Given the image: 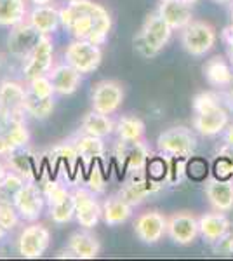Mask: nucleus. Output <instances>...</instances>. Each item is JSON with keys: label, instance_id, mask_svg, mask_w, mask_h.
Wrapping results in <instances>:
<instances>
[{"label": "nucleus", "instance_id": "nucleus-1", "mask_svg": "<svg viewBox=\"0 0 233 261\" xmlns=\"http://www.w3.org/2000/svg\"><path fill=\"white\" fill-rule=\"evenodd\" d=\"M59 19L75 39L91 40L96 45H103L112 30L110 12L94 0H70L59 9Z\"/></svg>", "mask_w": 233, "mask_h": 261}, {"label": "nucleus", "instance_id": "nucleus-2", "mask_svg": "<svg viewBox=\"0 0 233 261\" xmlns=\"http://www.w3.org/2000/svg\"><path fill=\"white\" fill-rule=\"evenodd\" d=\"M172 37V28L160 18L159 12H150L143 23L141 30L134 39L138 53L145 58L157 56L165 45L169 44Z\"/></svg>", "mask_w": 233, "mask_h": 261}, {"label": "nucleus", "instance_id": "nucleus-3", "mask_svg": "<svg viewBox=\"0 0 233 261\" xmlns=\"http://www.w3.org/2000/svg\"><path fill=\"white\" fill-rule=\"evenodd\" d=\"M218 40L214 27L205 21H192L181 30V45L190 56L200 58L211 53Z\"/></svg>", "mask_w": 233, "mask_h": 261}, {"label": "nucleus", "instance_id": "nucleus-4", "mask_svg": "<svg viewBox=\"0 0 233 261\" xmlns=\"http://www.w3.org/2000/svg\"><path fill=\"white\" fill-rule=\"evenodd\" d=\"M157 146L162 153L169 155V157L188 159L197 150V138L188 127L176 125V127H169L159 134Z\"/></svg>", "mask_w": 233, "mask_h": 261}, {"label": "nucleus", "instance_id": "nucleus-5", "mask_svg": "<svg viewBox=\"0 0 233 261\" xmlns=\"http://www.w3.org/2000/svg\"><path fill=\"white\" fill-rule=\"evenodd\" d=\"M65 60L82 75L92 73L103 61V50L101 45L92 44L91 40L75 39L65 50Z\"/></svg>", "mask_w": 233, "mask_h": 261}, {"label": "nucleus", "instance_id": "nucleus-6", "mask_svg": "<svg viewBox=\"0 0 233 261\" xmlns=\"http://www.w3.org/2000/svg\"><path fill=\"white\" fill-rule=\"evenodd\" d=\"M54 66V44L50 35H40L33 49L24 58L23 75L24 81H32L35 77L47 75L50 68Z\"/></svg>", "mask_w": 233, "mask_h": 261}, {"label": "nucleus", "instance_id": "nucleus-7", "mask_svg": "<svg viewBox=\"0 0 233 261\" xmlns=\"http://www.w3.org/2000/svg\"><path fill=\"white\" fill-rule=\"evenodd\" d=\"M50 246V230L42 223L32 221L21 230L18 237V252L27 259H37L47 252Z\"/></svg>", "mask_w": 233, "mask_h": 261}, {"label": "nucleus", "instance_id": "nucleus-8", "mask_svg": "<svg viewBox=\"0 0 233 261\" xmlns=\"http://www.w3.org/2000/svg\"><path fill=\"white\" fill-rule=\"evenodd\" d=\"M125 98L124 86L112 79L99 81L92 89L91 94V105L92 110L105 113V115H113L118 108L122 107Z\"/></svg>", "mask_w": 233, "mask_h": 261}, {"label": "nucleus", "instance_id": "nucleus-9", "mask_svg": "<svg viewBox=\"0 0 233 261\" xmlns=\"http://www.w3.org/2000/svg\"><path fill=\"white\" fill-rule=\"evenodd\" d=\"M12 204H14L21 220L32 223V221L39 220L42 211H44L45 197H44V192H42L37 185L24 183L23 187L14 193Z\"/></svg>", "mask_w": 233, "mask_h": 261}, {"label": "nucleus", "instance_id": "nucleus-10", "mask_svg": "<svg viewBox=\"0 0 233 261\" xmlns=\"http://www.w3.org/2000/svg\"><path fill=\"white\" fill-rule=\"evenodd\" d=\"M71 195L75 200V218L79 225L86 230L94 228L103 218V205L96 200L94 192L89 188H77Z\"/></svg>", "mask_w": 233, "mask_h": 261}, {"label": "nucleus", "instance_id": "nucleus-11", "mask_svg": "<svg viewBox=\"0 0 233 261\" xmlns=\"http://www.w3.org/2000/svg\"><path fill=\"white\" fill-rule=\"evenodd\" d=\"M167 235L177 246H190L200 235L198 218L188 211L174 213L171 218H167Z\"/></svg>", "mask_w": 233, "mask_h": 261}, {"label": "nucleus", "instance_id": "nucleus-12", "mask_svg": "<svg viewBox=\"0 0 233 261\" xmlns=\"http://www.w3.org/2000/svg\"><path fill=\"white\" fill-rule=\"evenodd\" d=\"M134 233L143 244L153 246L167 235V216L160 211H146L134 221Z\"/></svg>", "mask_w": 233, "mask_h": 261}, {"label": "nucleus", "instance_id": "nucleus-13", "mask_svg": "<svg viewBox=\"0 0 233 261\" xmlns=\"http://www.w3.org/2000/svg\"><path fill=\"white\" fill-rule=\"evenodd\" d=\"M115 157L120 167H124L125 171L134 172V171H143L150 159V150L143 143L139 141H122L117 145L115 148Z\"/></svg>", "mask_w": 233, "mask_h": 261}, {"label": "nucleus", "instance_id": "nucleus-14", "mask_svg": "<svg viewBox=\"0 0 233 261\" xmlns=\"http://www.w3.org/2000/svg\"><path fill=\"white\" fill-rule=\"evenodd\" d=\"M157 12L172 28V32H181L193 21L192 4L185 2V0H164Z\"/></svg>", "mask_w": 233, "mask_h": 261}, {"label": "nucleus", "instance_id": "nucleus-15", "mask_svg": "<svg viewBox=\"0 0 233 261\" xmlns=\"http://www.w3.org/2000/svg\"><path fill=\"white\" fill-rule=\"evenodd\" d=\"M228 112L224 110L221 105L211 108V110L195 113L193 117V129L200 133L202 136H216V134L223 133L228 127Z\"/></svg>", "mask_w": 233, "mask_h": 261}, {"label": "nucleus", "instance_id": "nucleus-16", "mask_svg": "<svg viewBox=\"0 0 233 261\" xmlns=\"http://www.w3.org/2000/svg\"><path fill=\"white\" fill-rule=\"evenodd\" d=\"M49 79L53 82V87L56 94L70 96L79 89L80 81H82V73L77 71L68 63H61V65H54L49 71Z\"/></svg>", "mask_w": 233, "mask_h": 261}, {"label": "nucleus", "instance_id": "nucleus-17", "mask_svg": "<svg viewBox=\"0 0 233 261\" xmlns=\"http://www.w3.org/2000/svg\"><path fill=\"white\" fill-rule=\"evenodd\" d=\"M205 197L214 211L228 213L233 209V181L231 179H209L205 185Z\"/></svg>", "mask_w": 233, "mask_h": 261}, {"label": "nucleus", "instance_id": "nucleus-18", "mask_svg": "<svg viewBox=\"0 0 233 261\" xmlns=\"http://www.w3.org/2000/svg\"><path fill=\"white\" fill-rule=\"evenodd\" d=\"M39 39H40V33L28 21H23V23L12 27V32L9 35V50L14 56L27 58L28 53L33 49V45L37 44Z\"/></svg>", "mask_w": 233, "mask_h": 261}, {"label": "nucleus", "instance_id": "nucleus-19", "mask_svg": "<svg viewBox=\"0 0 233 261\" xmlns=\"http://www.w3.org/2000/svg\"><path fill=\"white\" fill-rule=\"evenodd\" d=\"M27 21L35 28L40 35H50L58 30L59 23V9L53 6V4H44V6H35L32 11H28Z\"/></svg>", "mask_w": 233, "mask_h": 261}, {"label": "nucleus", "instance_id": "nucleus-20", "mask_svg": "<svg viewBox=\"0 0 233 261\" xmlns=\"http://www.w3.org/2000/svg\"><path fill=\"white\" fill-rule=\"evenodd\" d=\"M230 226H231L230 220L221 211L205 213L198 218V230H200L202 239L207 244H214L219 237H223L230 230Z\"/></svg>", "mask_w": 233, "mask_h": 261}, {"label": "nucleus", "instance_id": "nucleus-21", "mask_svg": "<svg viewBox=\"0 0 233 261\" xmlns=\"http://www.w3.org/2000/svg\"><path fill=\"white\" fill-rule=\"evenodd\" d=\"M131 174H133V178L127 181L124 185V188L120 190V197L125 199L129 204H133V205L141 204V202L146 199L148 193L159 190V185L148 181L145 176L141 174V171H134V172H131Z\"/></svg>", "mask_w": 233, "mask_h": 261}, {"label": "nucleus", "instance_id": "nucleus-22", "mask_svg": "<svg viewBox=\"0 0 233 261\" xmlns=\"http://www.w3.org/2000/svg\"><path fill=\"white\" fill-rule=\"evenodd\" d=\"M202 71H204L205 81L213 87L223 89V87L233 86V68L221 56H214L211 60H207Z\"/></svg>", "mask_w": 233, "mask_h": 261}, {"label": "nucleus", "instance_id": "nucleus-23", "mask_svg": "<svg viewBox=\"0 0 233 261\" xmlns=\"http://www.w3.org/2000/svg\"><path fill=\"white\" fill-rule=\"evenodd\" d=\"M68 249L79 259H94L101 254V242L86 230L75 231L68 239Z\"/></svg>", "mask_w": 233, "mask_h": 261}, {"label": "nucleus", "instance_id": "nucleus-24", "mask_svg": "<svg viewBox=\"0 0 233 261\" xmlns=\"http://www.w3.org/2000/svg\"><path fill=\"white\" fill-rule=\"evenodd\" d=\"M27 98V87L18 81L0 82V108L7 112L24 113L23 103Z\"/></svg>", "mask_w": 233, "mask_h": 261}, {"label": "nucleus", "instance_id": "nucleus-25", "mask_svg": "<svg viewBox=\"0 0 233 261\" xmlns=\"http://www.w3.org/2000/svg\"><path fill=\"white\" fill-rule=\"evenodd\" d=\"M133 216V204H129L125 199L118 197H112L107 199L103 204V221L108 226H117L125 223Z\"/></svg>", "mask_w": 233, "mask_h": 261}, {"label": "nucleus", "instance_id": "nucleus-26", "mask_svg": "<svg viewBox=\"0 0 233 261\" xmlns=\"http://www.w3.org/2000/svg\"><path fill=\"white\" fill-rule=\"evenodd\" d=\"M80 127H82L84 134H91V136H97V138H107L115 130V122H113V119L110 115L91 110L84 115Z\"/></svg>", "mask_w": 233, "mask_h": 261}, {"label": "nucleus", "instance_id": "nucleus-27", "mask_svg": "<svg viewBox=\"0 0 233 261\" xmlns=\"http://www.w3.org/2000/svg\"><path fill=\"white\" fill-rule=\"evenodd\" d=\"M28 18L27 0H0V27L12 28Z\"/></svg>", "mask_w": 233, "mask_h": 261}, {"label": "nucleus", "instance_id": "nucleus-28", "mask_svg": "<svg viewBox=\"0 0 233 261\" xmlns=\"http://www.w3.org/2000/svg\"><path fill=\"white\" fill-rule=\"evenodd\" d=\"M73 145L75 150H77V155L80 159H84L87 164H94V161L103 159L105 151H107L103 138L91 136V134H84V136L77 138Z\"/></svg>", "mask_w": 233, "mask_h": 261}, {"label": "nucleus", "instance_id": "nucleus-29", "mask_svg": "<svg viewBox=\"0 0 233 261\" xmlns=\"http://www.w3.org/2000/svg\"><path fill=\"white\" fill-rule=\"evenodd\" d=\"M115 130L118 134V140L122 141H139L145 136V122L139 117L134 115H124L118 119L115 124Z\"/></svg>", "mask_w": 233, "mask_h": 261}, {"label": "nucleus", "instance_id": "nucleus-30", "mask_svg": "<svg viewBox=\"0 0 233 261\" xmlns=\"http://www.w3.org/2000/svg\"><path fill=\"white\" fill-rule=\"evenodd\" d=\"M23 112L40 120L47 119L54 112V98H37V96L30 94L27 91V98H24V103H23Z\"/></svg>", "mask_w": 233, "mask_h": 261}, {"label": "nucleus", "instance_id": "nucleus-31", "mask_svg": "<svg viewBox=\"0 0 233 261\" xmlns=\"http://www.w3.org/2000/svg\"><path fill=\"white\" fill-rule=\"evenodd\" d=\"M73 216H75V200L71 193L70 197H66L59 204L50 205V220L56 223V225H65V223L71 221Z\"/></svg>", "mask_w": 233, "mask_h": 261}, {"label": "nucleus", "instance_id": "nucleus-32", "mask_svg": "<svg viewBox=\"0 0 233 261\" xmlns=\"http://www.w3.org/2000/svg\"><path fill=\"white\" fill-rule=\"evenodd\" d=\"M24 185V178L21 174H18L16 171H7L6 178L0 183V200L12 202L14 193L19 190Z\"/></svg>", "mask_w": 233, "mask_h": 261}, {"label": "nucleus", "instance_id": "nucleus-33", "mask_svg": "<svg viewBox=\"0 0 233 261\" xmlns=\"http://www.w3.org/2000/svg\"><path fill=\"white\" fill-rule=\"evenodd\" d=\"M27 91L30 94L37 96V98H54V94H56L49 75H42V77H35L28 81Z\"/></svg>", "mask_w": 233, "mask_h": 261}, {"label": "nucleus", "instance_id": "nucleus-34", "mask_svg": "<svg viewBox=\"0 0 233 261\" xmlns=\"http://www.w3.org/2000/svg\"><path fill=\"white\" fill-rule=\"evenodd\" d=\"M44 197L45 200L49 202V207L54 204H59L61 200H65L66 197H70V192L66 187H63L61 183H58V181H47V183L44 185Z\"/></svg>", "mask_w": 233, "mask_h": 261}, {"label": "nucleus", "instance_id": "nucleus-35", "mask_svg": "<svg viewBox=\"0 0 233 261\" xmlns=\"http://www.w3.org/2000/svg\"><path fill=\"white\" fill-rule=\"evenodd\" d=\"M19 223V214L12 202L0 200V226L6 230L16 228Z\"/></svg>", "mask_w": 233, "mask_h": 261}, {"label": "nucleus", "instance_id": "nucleus-36", "mask_svg": "<svg viewBox=\"0 0 233 261\" xmlns=\"http://www.w3.org/2000/svg\"><path fill=\"white\" fill-rule=\"evenodd\" d=\"M213 251L218 256H233V231L228 230L223 237L213 244Z\"/></svg>", "mask_w": 233, "mask_h": 261}, {"label": "nucleus", "instance_id": "nucleus-37", "mask_svg": "<svg viewBox=\"0 0 233 261\" xmlns=\"http://www.w3.org/2000/svg\"><path fill=\"white\" fill-rule=\"evenodd\" d=\"M233 176V161L230 157H219L214 162V178L231 179Z\"/></svg>", "mask_w": 233, "mask_h": 261}, {"label": "nucleus", "instance_id": "nucleus-38", "mask_svg": "<svg viewBox=\"0 0 233 261\" xmlns=\"http://www.w3.org/2000/svg\"><path fill=\"white\" fill-rule=\"evenodd\" d=\"M23 119V113H16V112H7L0 108V136L4 133H7L11 127H14L16 124H19Z\"/></svg>", "mask_w": 233, "mask_h": 261}, {"label": "nucleus", "instance_id": "nucleus-39", "mask_svg": "<svg viewBox=\"0 0 233 261\" xmlns=\"http://www.w3.org/2000/svg\"><path fill=\"white\" fill-rule=\"evenodd\" d=\"M89 190L99 193L105 190V178H103V172L99 171V167L94 166L91 169V174H89Z\"/></svg>", "mask_w": 233, "mask_h": 261}, {"label": "nucleus", "instance_id": "nucleus-40", "mask_svg": "<svg viewBox=\"0 0 233 261\" xmlns=\"http://www.w3.org/2000/svg\"><path fill=\"white\" fill-rule=\"evenodd\" d=\"M195 164H198V159H195V161H192V162H190L188 169H193V166H195ZM205 171H207V164H205L204 161H202V162H200V169L193 171V172H192V174H190V176H193L195 179H202V178H204V176H205Z\"/></svg>", "mask_w": 233, "mask_h": 261}, {"label": "nucleus", "instance_id": "nucleus-41", "mask_svg": "<svg viewBox=\"0 0 233 261\" xmlns=\"http://www.w3.org/2000/svg\"><path fill=\"white\" fill-rule=\"evenodd\" d=\"M223 39L226 42L228 47H230V53H233V23L223 30Z\"/></svg>", "mask_w": 233, "mask_h": 261}, {"label": "nucleus", "instance_id": "nucleus-42", "mask_svg": "<svg viewBox=\"0 0 233 261\" xmlns=\"http://www.w3.org/2000/svg\"><path fill=\"white\" fill-rule=\"evenodd\" d=\"M224 140H226L228 145L233 146V125H230V127L226 129V134H224Z\"/></svg>", "mask_w": 233, "mask_h": 261}, {"label": "nucleus", "instance_id": "nucleus-43", "mask_svg": "<svg viewBox=\"0 0 233 261\" xmlns=\"http://www.w3.org/2000/svg\"><path fill=\"white\" fill-rule=\"evenodd\" d=\"M7 171H9V167L6 166V162H2V161H0V183H2V179L6 178Z\"/></svg>", "mask_w": 233, "mask_h": 261}, {"label": "nucleus", "instance_id": "nucleus-44", "mask_svg": "<svg viewBox=\"0 0 233 261\" xmlns=\"http://www.w3.org/2000/svg\"><path fill=\"white\" fill-rule=\"evenodd\" d=\"M32 4H35V6H44V4H53L54 0H30Z\"/></svg>", "mask_w": 233, "mask_h": 261}, {"label": "nucleus", "instance_id": "nucleus-45", "mask_svg": "<svg viewBox=\"0 0 233 261\" xmlns=\"http://www.w3.org/2000/svg\"><path fill=\"white\" fill-rule=\"evenodd\" d=\"M6 231H7L6 228H2V226H0V241H2V239L6 237Z\"/></svg>", "mask_w": 233, "mask_h": 261}, {"label": "nucleus", "instance_id": "nucleus-46", "mask_svg": "<svg viewBox=\"0 0 233 261\" xmlns=\"http://www.w3.org/2000/svg\"><path fill=\"white\" fill-rule=\"evenodd\" d=\"M216 2H219V4H231L233 0H216Z\"/></svg>", "mask_w": 233, "mask_h": 261}, {"label": "nucleus", "instance_id": "nucleus-47", "mask_svg": "<svg viewBox=\"0 0 233 261\" xmlns=\"http://www.w3.org/2000/svg\"><path fill=\"white\" fill-rule=\"evenodd\" d=\"M185 2H188V4H192V6H193V4L198 2V0H185Z\"/></svg>", "mask_w": 233, "mask_h": 261}, {"label": "nucleus", "instance_id": "nucleus-48", "mask_svg": "<svg viewBox=\"0 0 233 261\" xmlns=\"http://www.w3.org/2000/svg\"><path fill=\"white\" fill-rule=\"evenodd\" d=\"M2 65H4V56L0 54V66H2Z\"/></svg>", "mask_w": 233, "mask_h": 261}, {"label": "nucleus", "instance_id": "nucleus-49", "mask_svg": "<svg viewBox=\"0 0 233 261\" xmlns=\"http://www.w3.org/2000/svg\"><path fill=\"white\" fill-rule=\"evenodd\" d=\"M230 65H231V68H233V53H231V60H230Z\"/></svg>", "mask_w": 233, "mask_h": 261}, {"label": "nucleus", "instance_id": "nucleus-50", "mask_svg": "<svg viewBox=\"0 0 233 261\" xmlns=\"http://www.w3.org/2000/svg\"><path fill=\"white\" fill-rule=\"evenodd\" d=\"M231 23H233V2H231Z\"/></svg>", "mask_w": 233, "mask_h": 261}, {"label": "nucleus", "instance_id": "nucleus-51", "mask_svg": "<svg viewBox=\"0 0 233 261\" xmlns=\"http://www.w3.org/2000/svg\"><path fill=\"white\" fill-rule=\"evenodd\" d=\"M160 2H164V0H160Z\"/></svg>", "mask_w": 233, "mask_h": 261}]
</instances>
